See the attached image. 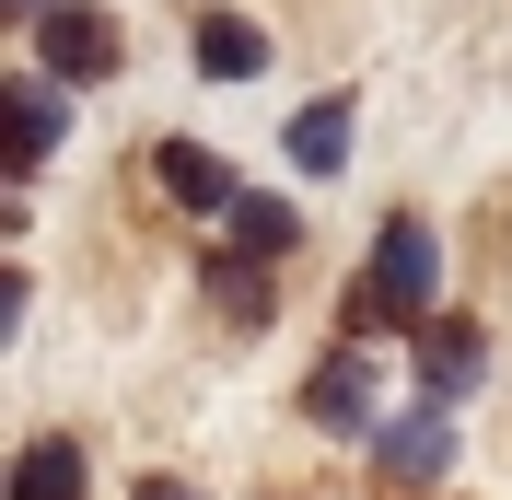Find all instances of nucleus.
<instances>
[{"label": "nucleus", "mask_w": 512, "mask_h": 500, "mask_svg": "<svg viewBox=\"0 0 512 500\" xmlns=\"http://www.w3.org/2000/svg\"><path fill=\"white\" fill-rule=\"evenodd\" d=\"M431 268H443L431 221L396 210V221L373 233V268L350 280V338H361V326H419V314H431Z\"/></svg>", "instance_id": "f257e3e1"}, {"label": "nucleus", "mask_w": 512, "mask_h": 500, "mask_svg": "<svg viewBox=\"0 0 512 500\" xmlns=\"http://www.w3.org/2000/svg\"><path fill=\"white\" fill-rule=\"evenodd\" d=\"M35 47H47V82H105V70H117V12L59 0V12L35 24Z\"/></svg>", "instance_id": "f03ea898"}, {"label": "nucleus", "mask_w": 512, "mask_h": 500, "mask_svg": "<svg viewBox=\"0 0 512 500\" xmlns=\"http://www.w3.org/2000/svg\"><path fill=\"white\" fill-rule=\"evenodd\" d=\"M373 466H384V477H443V466H454V419H443V407L384 419V431H373Z\"/></svg>", "instance_id": "7ed1b4c3"}, {"label": "nucleus", "mask_w": 512, "mask_h": 500, "mask_svg": "<svg viewBox=\"0 0 512 500\" xmlns=\"http://www.w3.org/2000/svg\"><path fill=\"white\" fill-rule=\"evenodd\" d=\"M478 373H489V338L466 326V314H454V326H419V384H431V407H443V396H466Z\"/></svg>", "instance_id": "20e7f679"}, {"label": "nucleus", "mask_w": 512, "mask_h": 500, "mask_svg": "<svg viewBox=\"0 0 512 500\" xmlns=\"http://www.w3.org/2000/svg\"><path fill=\"white\" fill-rule=\"evenodd\" d=\"M47 152H59V82L47 70H12V175H35Z\"/></svg>", "instance_id": "39448f33"}, {"label": "nucleus", "mask_w": 512, "mask_h": 500, "mask_svg": "<svg viewBox=\"0 0 512 500\" xmlns=\"http://www.w3.org/2000/svg\"><path fill=\"white\" fill-rule=\"evenodd\" d=\"M163 187L187 198V210H210V221H233V210H245V187L222 175V152H198V140H163Z\"/></svg>", "instance_id": "423d86ee"}, {"label": "nucleus", "mask_w": 512, "mask_h": 500, "mask_svg": "<svg viewBox=\"0 0 512 500\" xmlns=\"http://www.w3.org/2000/svg\"><path fill=\"white\" fill-rule=\"evenodd\" d=\"M280 152L303 163V175H338V163H350V94H315L303 117H291V140H280Z\"/></svg>", "instance_id": "0eeeda50"}, {"label": "nucleus", "mask_w": 512, "mask_h": 500, "mask_svg": "<svg viewBox=\"0 0 512 500\" xmlns=\"http://www.w3.org/2000/svg\"><path fill=\"white\" fill-rule=\"evenodd\" d=\"M94 466H82V442H24V466H12V500H82Z\"/></svg>", "instance_id": "6e6552de"}, {"label": "nucleus", "mask_w": 512, "mask_h": 500, "mask_svg": "<svg viewBox=\"0 0 512 500\" xmlns=\"http://www.w3.org/2000/svg\"><path fill=\"white\" fill-rule=\"evenodd\" d=\"M198 70H210V82H245L256 59H268V35L245 24V12H210V24H198V47H187Z\"/></svg>", "instance_id": "1a4fd4ad"}, {"label": "nucleus", "mask_w": 512, "mask_h": 500, "mask_svg": "<svg viewBox=\"0 0 512 500\" xmlns=\"http://www.w3.org/2000/svg\"><path fill=\"white\" fill-rule=\"evenodd\" d=\"M326 419V431H350V419H373V361H361V349H338V361H326L315 373V396H303Z\"/></svg>", "instance_id": "9d476101"}, {"label": "nucleus", "mask_w": 512, "mask_h": 500, "mask_svg": "<svg viewBox=\"0 0 512 500\" xmlns=\"http://www.w3.org/2000/svg\"><path fill=\"white\" fill-rule=\"evenodd\" d=\"M291 233H303V221H291V198H256V187H245V210H233V256L280 268V245H291Z\"/></svg>", "instance_id": "9b49d317"}, {"label": "nucleus", "mask_w": 512, "mask_h": 500, "mask_svg": "<svg viewBox=\"0 0 512 500\" xmlns=\"http://www.w3.org/2000/svg\"><path fill=\"white\" fill-rule=\"evenodd\" d=\"M210 303L222 314H268V268H256V256H222V268H210Z\"/></svg>", "instance_id": "f8f14e48"}, {"label": "nucleus", "mask_w": 512, "mask_h": 500, "mask_svg": "<svg viewBox=\"0 0 512 500\" xmlns=\"http://www.w3.org/2000/svg\"><path fill=\"white\" fill-rule=\"evenodd\" d=\"M140 500H198V489H187V477H140Z\"/></svg>", "instance_id": "ddd939ff"}, {"label": "nucleus", "mask_w": 512, "mask_h": 500, "mask_svg": "<svg viewBox=\"0 0 512 500\" xmlns=\"http://www.w3.org/2000/svg\"><path fill=\"white\" fill-rule=\"evenodd\" d=\"M12 12H35V24H47V12H59V0H12Z\"/></svg>", "instance_id": "4468645a"}]
</instances>
